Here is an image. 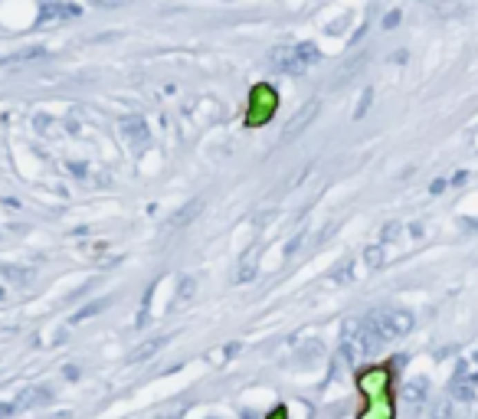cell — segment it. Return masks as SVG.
Returning a JSON list of instances; mask_svg holds the SVG:
<instances>
[{
    "label": "cell",
    "mask_w": 478,
    "mask_h": 419,
    "mask_svg": "<svg viewBox=\"0 0 478 419\" xmlns=\"http://www.w3.org/2000/svg\"><path fill=\"white\" fill-rule=\"evenodd\" d=\"M370 318L377 321L380 334H383V341H396V337H406V334L413 331V315L410 311H393V308H380L374 311Z\"/></svg>",
    "instance_id": "cell-3"
},
{
    "label": "cell",
    "mask_w": 478,
    "mask_h": 419,
    "mask_svg": "<svg viewBox=\"0 0 478 419\" xmlns=\"http://www.w3.org/2000/svg\"><path fill=\"white\" fill-rule=\"evenodd\" d=\"M403 403H406V407H419V403H426V383L423 380L410 383V387L403 390Z\"/></svg>",
    "instance_id": "cell-9"
},
{
    "label": "cell",
    "mask_w": 478,
    "mask_h": 419,
    "mask_svg": "<svg viewBox=\"0 0 478 419\" xmlns=\"http://www.w3.org/2000/svg\"><path fill=\"white\" fill-rule=\"evenodd\" d=\"M92 3H99V7H122L128 0H92Z\"/></svg>",
    "instance_id": "cell-21"
},
{
    "label": "cell",
    "mask_w": 478,
    "mask_h": 419,
    "mask_svg": "<svg viewBox=\"0 0 478 419\" xmlns=\"http://www.w3.org/2000/svg\"><path fill=\"white\" fill-rule=\"evenodd\" d=\"M193 285H197L193 279H184V282H180V292H177V298H190V295H193Z\"/></svg>",
    "instance_id": "cell-18"
},
{
    "label": "cell",
    "mask_w": 478,
    "mask_h": 419,
    "mask_svg": "<svg viewBox=\"0 0 478 419\" xmlns=\"http://www.w3.org/2000/svg\"><path fill=\"white\" fill-rule=\"evenodd\" d=\"M13 409H17V407H10V403H0V419H3V416H10Z\"/></svg>",
    "instance_id": "cell-22"
},
{
    "label": "cell",
    "mask_w": 478,
    "mask_h": 419,
    "mask_svg": "<svg viewBox=\"0 0 478 419\" xmlns=\"http://www.w3.org/2000/svg\"><path fill=\"white\" fill-rule=\"evenodd\" d=\"M200 207H203V200H190L187 207H180V210L174 213V216H171V220L164 223V230H167V233H177L180 226H187V223L197 220V213H200Z\"/></svg>",
    "instance_id": "cell-7"
},
{
    "label": "cell",
    "mask_w": 478,
    "mask_h": 419,
    "mask_svg": "<svg viewBox=\"0 0 478 419\" xmlns=\"http://www.w3.org/2000/svg\"><path fill=\"white\" fill-rule=\"evenodd\" d=\"M43 56H46V50H43V46H33V50H20L17 53V56H7V66H10V62H26V59H43Z\"/></svg>",
    "instance_id": "cell-12"
},
{
    "label": "cell",
    "mask_w": 478,
    "mask_h": 419,
    "mask_svg": "<svg viewBox=\"0 0 478 419\" xmlns=\"http://www.w3.org/2000/svg\"><path fill=\"white\" fill-rule=\"evenodd\" d=\"M33 124H37V131L39 135H46V128H50V118H46V115H37V118H33Z\"/></svg>",
    "instance_id": "cell-19"
},
{
    "label": "cell",
    "mask_w": 478,
    "mask_h": 419,
    "mask_svg": "<svg viewBox=\"0 0 478 419\" xmlns=\"http://www.w3.org/2000/svg\"><path fill=\"white\" fill-rule=\"evenodd\" d=\"M400 233H403V223H387V226H383V233H380V239H383V243H390V239H396Z\"/></svg>",
    "instance_id": "cell-16"
},
{
    "label": "cell",
    "mask_w": 478,
    "mask_h": 419,
    "mask_svg": "<svg viewBox=\"0 0 478 419\" xmlns=\"http://www.w3.org/2000/svg\"><path fill=\"white\" fill-rule=\"evenodd\" d=\"M252 275H256V252H249V256H246V262H242V269L236 272V282H249Z\"/></svg>",
    "instance_id": "cell-13"
},
{
    "label": "cell",
    "mask_w": 478,
    "mask_h": 419,
    "mask_svg": "<svg viewBox=\"0 0 478 419\" xmlns=\"http://www.w3.org/2000/svg\"><path fill=\"white\" fill-rule=\"evenodd\" d=\"M364 259H367V266H370V269H380V266H383V246H367Z\"/></svg>",
    "instance_id": "cell-15"
},
{
    "label": "cell",
    "mask_w": 478,
    "mask_h": 419,
    "mask_svg": "<svg viewBox=\"0 0 478 419\" xmlns=\"http://www.w3.org/2000/svg\"><path fill=\"white\" fill-rule=\"evenodd\" d=\"M472 364H475V367H478V351H475V354H472Z\"/></svg>",
    "instance_id": "cell-23"
},
{
    "label": "cell",
    "mask_w": 478,
    "mask_h": 419,
    "mask_svg": "<svg viewBox=\"0 0 478 419\" xmlns=\"http://www.w3.org/2000/svg\"><path fill=\"white\" fill-rule=\"evenodd\" d=\"M161 344H164L161 337H154V341H148V344H144V347H138V351L131 354V360H135V364H138V360H148V357H151V354H154V351H157V347H161Z\"/></svg>",
    "instance_id": "cell-14"
},
{
    "label": "cell",
    "mask_w": 478,
    "mask_h": 419,
    "mask_svg": "<svg viewBox=\"0 0 478 419\" xmlns=\"http://www.w3.org/2000/svg\"><path fill=\"white\" fill-rule=\"evenodd\" d=\"M452 400H455V403H472V400H475V380H466V377H455Z\"/></svg>",
    "instance_id": "cell-8"
},
{
    "label": "cell",
    "mask_w": 478,
    "mask_h": 419,
    "mask_svg": "<svg viewBox=\"0 0 478 419\" xmlns=\"http://www.w3.org/2000/svg\"><path fill=\"white\" fill-rule=\"evenodd\" d=\"M315 115H318V102H315V99H312V102H305L302 111H298V115H295V118L289 122V128H285V135H282V141H291V138H298V135L305 131V128H308V122H312Z\"/></svg>",
    "instance_id": "cell-6"
},
{
    "label": "cell",
    "mask_w": 478,
    "mask_h": 419,
    "mask_svg": "<svg viewBox=\"0 0 478 419\" xmlns=\"http://www.w3.org/2000/svg\"><path fill=\"white\" fill-rule=\"evenodd\" d=\"M249 115H246V124L249 128H259V124H265L272 115H276V105H278V95H276V89L272 86H256L252 89V95H249Z\"/></svg>",
    "instance_id": "cell-2"
},
{
    "label": "cell",
    "mask_w": 478,
    "mask_h": 419,
    "mask_svg": "<svg viewBox=\"0 0 478 419\" xmlns=\"http://www.w3.org/2000/svg\"><path fill=\"white\" fill-rule=\"evenodd\" d=\"M43 403H50V390H26L17 407H43Z\"/></svg>",
    "instance_id": "cell-10"
},
{
    "label": "cell",
    "mask_w": 478,
    "mask_h": 419,
    "mask_svg": "<svg viewBox=\"0 0 478 419\" xmlns=\"http://www.w3.org/2000/svg\"><path fill=\"white\" fill-rule=\"evenodd\" d=\"M370 102H374V92H370V89H364V95H361V102H357V111H354V115H357V118H364V111H367V105H370Z\"/></svg>",
    "instance_id": "cell-17"
},
{
    "label": "cell",
    "mask_w": 478,
    "mask_h": 419,
    "mask_svg": "<svg viewBox=\"0 0 478 419\" xmlns=\"http://www.w3.org/2000/svg\"><path fill=\"white\" fill-rule=\"evenodd\" d=\"M396 24H400V10H390L387 17H383V26H387V30H393Z\"/></svg>",
    "instance_id": "cell-20"
},
{
    "label": "cell",
    "mask_w": 478,
    "mask_h": 419,
    "mask_svg": "<svg viewBox=\"0 0 478 419\" xmlns=\"http://www.w3.org/2000/svg\"><path fill=\"white\" fill-rule=\"evenodd\" d=\"M122 138H125L128 148L141 151L148 141H151V131H148V122L141 118V115H128L125 122H122Z\"/></svg>",
    "instance_id": "cell-5"
},
{
    "label": "cell",
    "mask_w": 478,
    "mask_h": 419,
    "mask_svg": "<svg viewBox=\"0 0 478 419\" xmlns=\"http://www.w3.org/2000/svg\"><path fill=\"white\" fill-rule=\"evenodd\" d=\"M82 7L79 3H69V0H39V26L43 24H63V20H73L79 17Z\"/></svg>",
    "instance_id": "cell-4"
},
{
    "label": "cell",
    "mask_w": 478,
    "mask_h": 419,
    "mask_svg": "<svg viewBox=\"0 0 478 419\" xmlns=\"http://www.w3.org/2000/svg\"><path fill=\"white\" fill-rule=\"evenodd\" d=\"M321 59L315 43H298V46H278V50L269 53V66L276 73H285V75H302L308 73L315 62Z\"/></svg>",
    "instance_id": "cell-1"
},
{
    "label": "cell",
    "mask_w": 478,
    "mask_h": 419,
    "mask_svg": "<svg viewBox=\"0 0 478 419\" xmlns=\"http://www.w3.org/2000/svg\"><path fill=\"white\" fill-rule=\"evenodd\" d=\"M0 275H7V279L17 285H30V279H33L30 269H17V266H0Z\"/></svg>",
    "instance_id": "cell-11"
}]
</instances>
